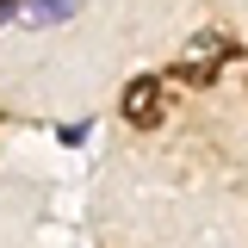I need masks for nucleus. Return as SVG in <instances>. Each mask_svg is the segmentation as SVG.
<instances>
[{
	"label": "nucleus",
	"instance_id": "3",
	"mask_svg": "<svg viewBox=\"0 0 248 248\" xmlns=\"http://www.w3.org/2000/svg\"><path fill=\"white\" fill-rule=\"evenodd\" d=\"M56 137H62V143H87V118H75V124H62Z\"/></svg>",
	"mask_w": 248,
	"mask_h": 248
},
{
	"label": "nucleus",
	"instance_id": "2",
	"mask_svg": "<svg viewBox=\"0 0 248 248\" xmlns=\"http://www.w3.org/2000/svg\"><path fill=\"white\" fill-rule=\"evenodd\" d=\"M155 106H161V75H143L137 87L124 93V118H130V124H149Z\"/></svg>",
	"mask_w": 248,
	"mask_h": 248
},
{
	"label": "nucleus",
	"instance_id": "4",
	"mask_svg": "<svg viewBox=\"0 0 248 248\" xmlns=\"http://www.w3.org/2000/svg\"><path fill=\"white\" fill-rule=\"evenodd\" d=\"M19 13H25V0H0V31L13 25V19H19Z\"/></svg>",
	"mask_w": 248,
	"mask_h": 248
},
{
	"label": "nucleus",
	"instance_id": "1",
	"mask_svg": "<svg viewBox=\"0 0 248 248\" xmlns=\"http://www.w3.org/2000/svg\"><path fill=\"white\" fill-rule=\"evenodd\" d=\"M87 0H25V19L31 31H56V25H75V13H81Z\"/></svg>",
	"mask_w": 248,
	"mask_h": 248
}]
</instances>
